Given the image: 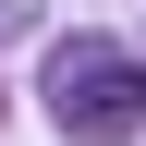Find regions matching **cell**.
I'll return each instance as SVG.
<instances>
[{
  "label": "cell",
  "instance_id": "1",
  "mask_svg": "<svg viewBox=\"0 0 146 146\" xmlns=\"http://www.w3.org/2000/svg\"><path fill=\"white\" fill-rule=\"evenodd\" d=\"M49 122H61L73 146H134V134H146V61L73 36L61 61H49Z\"/></svg>",
  "mask_w": 146,
  "mask_h": 146
}]
</instances>
